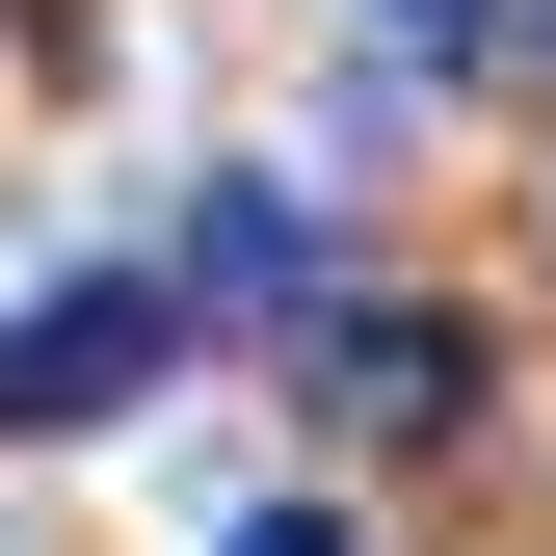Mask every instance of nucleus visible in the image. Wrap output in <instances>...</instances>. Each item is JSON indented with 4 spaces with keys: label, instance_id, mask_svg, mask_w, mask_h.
<instances>
[{
    "label": "nucleus",
    "instance_id": "nucleus-3",
    "mask_svg": "<svg viewBox=\"0 0 556 556\" xmlns=\"http://www.w3.org/2000/svg\"><path fill=\"white\" fill-rule=\"evenodd\" d=\"M160 292H186V344H292V318H318V213H292V186H213Z\"/></svg>",
    "mask_w": 556,
    "mask_h": 556
},
{
    "label": "nucleus",
    "instance_id": "nucleus-5",
    "mask_svg": "<svg viewBox=\"0 0 556 556\" xmlns=\"http://www.w3.org/2000/svg\"><path fill=\"white\" fill-rule=\"evenodd\" d=\"M477 27H504V0H371V53H477Z\"/></svg>",
    "mask_w": 556,
    "mask_h": 556
},
{
    "label": "nucleus",
    "instance_id": "nucleus-4",
    "mask_svg": "<svg viewBox=\"0 0 556 556\" xmlns=\"http://www.w3.org/2000/svg\"><path fill=\"white\" fill-rule=\"evenodd\" d=\"M213 556H371V530H344V504H239Z\"/></svg>",
    "mask_w": 556,
    "mask_h": 556
},
{
    "label": "nucleus",
    "instance_id": "nucleus-6",
    "mask_svg": "<svg viewBox=\"0 0 556 556\" xmlns=\"http://www.w3.org/2000/svg\"><path fill=\"white\" fill-rule=\"evenodd\" d=\"M530 53H556V0H530Z\"/></svg>",
    "mask_w": 556,
    "mask_h": 556
},
{
    "label": "nucleus",
    "instance_id": "nucleus-2",
    "mask_svg": "<svg viewBox=\"0 0 556 556\" xmlns=\"http://www.w3.org/2000/svg\"><path fill=\"white\" fill-rule=\"evenodd\" d=\"M292 371H318L344 451H451V425H477V318H425V292H318Z\"/></svg>",
    "mask_w": 556,
    "mask_h": 556
},
{
    "label": "nucleus",
    "instance_id": "nucleus-1",
    "mask_svg": "<svg viewBox=\"0 0 556 556\" xmlns=\"http://www.w3.org/2000/svg\"><path fill=\"white\" fill-rule=\"evenodd\" d=\"M160 371H186V292H160V265H80V292L0 318V425H132Z\"/></svg>",
    "mask_w": 556,
    "mask_h": 556
}]
</instances>
